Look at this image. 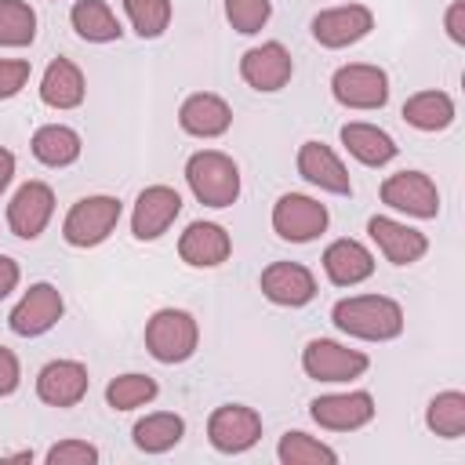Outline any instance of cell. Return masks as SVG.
Masks as SVG:
<instances>
[{
    "label": "cell",
    "instance_id": "32",
    "mask_svg": "<svg viewBox=\"0 0 465 465\" xmlns=\"http://www.w3.org/2000/svg\"><path fill=\"white\" fill-rule=\"evenodd\" d=\"M36 40V11L25 0H0V47H29Z\"/></svg>",
    "mask_w": 465,
    "mask_h": 465
},
{
    "label": "cell",
    "instance_id": "28",
    "mask_svg": "<svg viewBox=\"0 0 465 465\" xmlns=\"http://www.w3.org/2000/svg\"><path fill=\"white\" fill-rule=\"evenodd\" d=\"M69 22H73L76 36L87 44H113L124 36L120 18L113 15V7L105 0H76L69 11Z\"/></svg>",
    "mask_w": 465,
    "mask_h": 465
},
{
    "label": "cell",
    "instance_id": "13",
    "mask_svg": "<svg viewBox=\"0 0 465 465\" xmlns=\"http://www.w3.org/2000/svg\"><path fill=\"white\" fill-rule=\"evenodd\" d=\"M54 214V189L47 182H22L7 203V229L18 240H36Z\"/></svg>",
    "mask_w": 465,
    "mask_h": 465
},
{
    "label": "cell",
    "instance_id": "25",
    "mask_svg": "<svg viewBox=\"0 0 465 465\" xmlns=\"http://www.w3.org/2000/svg\"><path fill=\"white\" fill-rule=\"evenodd\" d=\"M182 436H185V418L174 414V411H153V414L138 418L134 429H131L134 447L145 450V454H163V450L178 447Z\"/></svg>",
    "mask_w": 465,
    "mask_h": 465
},
{
    "label": "cell",
    "instance_id": "3",
    "mask_svg": "<svg viewBox=\"0 0 465 465\" xmlns=\"http://www.w3.org/2000/svg\"><path fill=\"white\" fill-rule=\"evenodd\" d=\"M120 214H124V203L109 193H94V196H80L65 218H62V240L69 247H98L113 236V229L120 225Z\"/></svg>",
    "mask_w": 465,
    "mask_h": 465
},
{
    "label": "cell",
    "instance_id": "12",
    "mask_svg": "<svg viewBox=\"0 0 465 465\" xmlns=\"http://www.w3.org/2000/svg\"><path fill=\"white\" fill-rule=\"evenodd\" d=\"M240 76L247 87L262 91V94H272V91H283L294 76V58L291 51L280 44V40H265L251 51H243L240 58Z\"/></svg>",
    "mask_w": 465,
    "mask_h": 465
},
{
    "label": "cell",
    "instance_id": "37",
    "mask_svg": "<svg viewBox=\"0 0 465 465\" xmlns=\"http://www.w3.org/2000/svg\"><path fill=\"white\" fill-rule=\"evenodd\" d=\"M18 381H22V363H18V356H15L7 345H0V396H11V392L18 389Z\"/></svg>",
    "mask_w": 465,
    "mask_h": 465
},
{
    "label": "cell",
    "instance_id": "38",
    "mask_svg": "<svg viewBox=\"0 0 465 465\" xmlns=\"http://www.w3.org/2000/svg\"><path fill=\"white\" fill-rule=\"evenodd\" d=\"M443 25H447V36L454 44H465V0H450V7L443 15Z\"/></svg>",
    "mask_w": 465,
    "mask_h": 465
},
{
    "label": "cell",
    "instance_id": "18",
    "mask_svg": "<svg viewBox=\"0 0 465 465\" xmlns=\"http://www.w3.org/2000/svg\"><path fill=\"white\" fill-rule=\"evenodd\" d=\"M367 232H371L374 247L381 251V258L392 262V265H414L429 251V236L425 232H418L407 222H396L389 214H374L367 222Z\"/></svg>",
    "mask_w": 465,
    "mask_h": 465
},
{
    "label": "cell",
    "instance_id": "2",
    "mask_svg": "<svg viewBox=\"0 0 465 465\" xmlns=\"http://www.w3.org/2000/svg\"><path fill=\"white\" fill-rule=\"evenodd\" d=\"M185 182L189 193L203 203V207H232L240 200V167L232 156H225L222 149H200L185 160Z\"/></svg>",
    "mask_w": 465,
    "mask_h": 465
},
{
    "label": "cell",
    "instance_id": "35",
    "mask_svg": "<svg viewBox=\"0 0 465 465\" xmlns=\"http://www.w3.org/2000/svg\"><path fill=\"white\" fill-rule=\"evenodd\" d=\"M47 465H94L98 461V447L87 440H58L47 447L44 454Z\"/></svg>",
    "mask_w": 465,
    "mask_h": 465
},
{
    "label": "cell",
    "instance_id": "30",
    "mask_svg": "<svg viewBox=\"0 0 465 465\" xmlns=\"http://www.w3.org/2000/svg\"><path fill=\"white\" fill-rule=\"evenodd\" d=\"M276 458H280L283 465H334V461H338V450L327 447L323 440L302 432V429H291V432L280 436Z\"/></svg>",
    "mask_w": 465,
    "mask_h": 465
},
{
    "label": "cell",
    "instance_id": "24",
    "mask_svg": "<svg viewBox=\"0 0 465 465\" xmlns=\"http://www.w3.org/2000/svg\"><path fill=\"white\" fill-rule=\"evenodd\" d=\"M84 94H87V80H84L80 65L69 58H51L40 76V102L65 113V109H76L84 102Z\"/></svg>",
    "mask_w": 465,
    "mask_h": 465
},
{
    "label": "cell",
    "instance_id": "34",
    "mask_svg": "<svg viewBox=\"0 0 465 465\" xmlns=\"http://www.w3.org/2000/svg\"><path fill=\"white\" fill-rule=\"evenodd\" d=\"M269 15H272V0H225V22L243 36L262 33Z\"/></svg>",
    "mask_w": 465,
    "mask_h": 465
},
{
    "label": "cell",
    "instance_id": "10",
    "mask_svg": "<svg viewBox=\"0 0 465 465\" xmlns=\"http://www.w3.org/2000/svg\"><path fill=\"white\" fill-rule=\"evenodd\" d=\"M62 312H65L62 291H58L54 283L40 280V283H33V287L18 298V305H15L11 316H7V327H11L18 338H40V334H47V331L62 320Z\"/></svg>",
    "mask_w": 465,
    "mask_h": 465
},
{
    "label": "cell",
    "instance_id": "33",
    "mask_svg": "<svg viewBox=\"0 0 465 465\" xmlns=\"http://www.w3.org/2000/svg\"><path fill=\"white\" fill-rule=\"evenodd\" d=\"M124 11L142 40H156L171 25V0H124Z\"/></svg>",
    "mask_w": 465,
    "mask_h": 465
},
{
    "label": "cell",
    "instance_id": "9",
    "mask_svg": "<svg viewBox=\"0 0 465 465\" xmlns=\"http://www.w3.org/2000/svg\"><path fill=\"white\" fill-rule=\"evenodd\" d=\"M381 203L407 218H436L440 189L425 171H396L381 182Z\"/></svg>",
    "mask_w": 465,
    "mask_h": 465
},
{
    "label": "cell",
    "instance_id": "15",
    "mask_svg": "<svg viewBox=\"0 0 465 465\" xmlns=\"http://www.w3.org/2000/svg\"><path fill=\"white\" fill-rule=\"evenodd\" d=\"M178 214H182V196H178V189H171V185H149V189H142L138 200H134V211H131V236L142 240V243L160 240V236L174 225Z\"/></svg>",
    "mask_w": 465,
    "mask_h": 465
},
{
    "label": "cell",
    "instance_id": "20",
    "mask_svg": "<svg viewBox=\"0 0 465 465\" xmlns=\"http://www.w3.org/2000/svg\"><path fill=\"white\" fill-rule=\"evenodd\" d=\"M178 127L193 138H222L232 127V109L214 91H196L178 105Z\"/></svg>",
    "mask_w": 465,
    "mask_h": 465
},
{
    "label": "cell",
    "instance_id": "17",
    "mask_svg": "<svg viewBox=\"0 0 465 465\" xmlns=\"http://www.w3.org/2000/svg\"><path fill=\"white\" fill-rule=\"evenodd\" d=\"M91 374L80 360H51L36 374V396L47 407H76L87 396Z\"/></svg>",
    "mask_w": 465,
    "mask_h": 465
},
{
    "label": "cell",
    "instance_id": "7",
    "mask_svg": "<svg viewBox=\"0 0 465 465\" xmlns=\"http://www.w3.org/2000/svg\"><path fill=\"white\" fill-rule=\"evenodd\" d=\"M207 440L222 454H243L262 440V414L247 403H222L207 418Z\"/></svg>",
    "mask_w": 465,
    "mask_h": 465
},
{
    "label": "cell",
    "instance_id": "11",
    "mask_svg": "<svg viewBox=\"0 0 465 465\" xmlns=\"http://www.w3.org/2000/svg\"><path fill=\"white\" fill-rule=\"evenodd\" d=\"M312 40L327 51H338V47H349V44H360L371 29H374V11L367 4H338V7H327L320 11L312 22Z\"/></svg>",
    "mask_w": 465,
    "mask_h": 465
},
{
    "label": "cell",
    "instance_id": "36",
    "mask_svg": "<svg viewBox=\"0 0 465 465\" xmlns=\"http://www.w3.org/2000/svg\"><path fill=\"white\" fill-rule=\"evenodd\" d=\"M29 80V62L25 58H0V102L15 98Z\"/></svg>",
    "mask_w": 465,
    "mask_h": 465
},
{
    "label": "cell",
    "instance_id": "5",
    "mask_svg": "<svg viewBox=\"0 0 465 465\" xmlns=\"http://www.w3.org/2000/svg\"><path fill=\"white\" fill-rule=\"evenodd\" d=\"M331 94L345 109H381L389 102V73L371 62L338 65L331 76Z\"/></svg>",
    "mask_w": 465,
    "mask_h": 465
},
{
    "label": "cell",
    "instance_id": "19",
    "mask_svg": "<svg viewBox=\"0 0 465 465\" xmlns=\"http://www.w3.org/2000/svg\"><path fill=\"white\" fill-rule=\"evenodd\" d=\"M232 254V236L218 222H189L185 232L178 236V258L193 269H214L229 262Z\"/></svg>",
    "mask_w": 465,
    "mask_h": 465
},
{
    "label": "cell",
    "instance_id": "21",
    "mask_svg": "<svg viewBox=\"0 0 465 465\" xmlns=\"http://www.w3.org/2000/svg\"><path fill=\"white\" fill-rule=\"evenodd\" d=\"M294 163H298V174L309 185H316L323 193H334V196H349L352 193V178H349L345 163L338 160V153L331 145H323V142H302Z\"/></svg>",
    "mask_w": 465,
    "mask_h": 465
},
{
    "label": "cell",
    "instance_id": "22",
    "mask_svg": "<svg viewBox=\"0 0 465 465\" xmlns=\"http://www.w3.org/2000/svg\"><path fill=\"white\" fill-rule=\"evenodd\" d=\"M323 272H327V280L334 287H356V283H363L374 272V254L360 240L341 236V240L327 243V251H323Z\"/></svg>",
    "mask_w": 465,
    "mask_h": 465
},
{
    "label": "cell",
    "instance_id": "14",
    "mask_svg": "<svg viewBox=\"0 0 465 465\" xmlns=\"http://www.w3.org/2000/svg\"><path fill=\"white\" fill-rule=\"evenodd\" d=\"M309 414L327 432H356L374 418V396L363 389L352 392H327L309 403Z\"/></svg>",
    "mask_w": 465,
    "mask_h": 465
},
{
    "label": "cell",
    "instance_id": "23",
    "mask_svg": "<svg viewBox=\"0 0 465 465\" xmlns=\"http://www.w3.org/2000/svg\"><path fill=\"white\" fill-rule=\"evenodd\" d=\"M338 138H341L345 153L356 156L363 167H385V163L396 160V153H400V145L392 142L389 131H381L378 124H363V120H349V124H341Z\"/></svg>",
    "mask_w": 465,
    "mask_h": 465
},
{
    "label": "cell",
    "instance_id": "26",
    "mask_svg": "<svg viewBox=\"0 0 465 465\" xmlns=\"http://www.w3.org/2000/svg\"><path fill=\"white\" fill-rule=\"evenodd\" d=\"M29 149H33V156H36L44 167H69V163L80 160L84 142H80V134H76L73 127H65V124H44V127L33 131Z\"/></svg>",
    "mask_w": 465,
    "mask_h": 465
},
{
    "label": "cell",
    "instance_id": "6",
    "mask_svg": "<svg viewBox=\"0 0 465 465\" xmlns=\"http://www.w3.org/2000/svg\"><path fill=\"white\" fill-rule=\"evenodd\" d=\"M367 367H371L367 352L349 349V345H341V341H334V338H312V341L302 349V371H305L312 381H331V385L352 381V378H360Z\"/></svg>",
    "mask_w": 465,
    "mask_h": 465
},
{
    "label": "cell",
    "instance_id": "29",
    "mask_svg": "<svg viewBox=\"0 0 465 465\" xmlns=\"http://www.w3.org/2000/svg\"><path fill=\"white\" fill-rule=\"evenodd\" d=\"M425 425H429V432H436L443 440H461L465 436V392H458V389L436 392L425 407Z\"/></svg>",
    "mask_w": 465,
    "mask_h": 465
},
{
    "label": "cell",
    "instance_id": "8",
    "mask_svg": "<svg viewBox=\"0 0 465 465\" xmlns=\"http://www.w3.org/2000/svg\"><path fill=\"white\" fill-rule=\"evenodd\" d=\"M331 214L320 200L305 196V193H283L272 203V232L287 243H309L327 229Z\"/></svg>",
    "mask_w": 465,
    "mask_h": 465
},
{
    "label": "cell",
    "instance_id": "39",
    "mask_svg": "<svg viewBox=\"0 0 465 465\" xmlns=\"http://www.w3.org/2000/svg\"><path fill=\"white\" fill-rule=\"evenodd\" d=\"M18 280H22L18 262H15V258H7V254H0V302L18 287Z\"/></svg>",
    "mask_w": 465,
    "mask_h": 465
},
{
    "label": "cell",
    "instance_id": "4",
    "mask_svg": "<svg viewBox=\"0 0 465 465\" xmlns=\"http://www.w3.org/2000/svg\"><path fill=\"white\" fill-rule=\"evenodd\" d=\"M200 345V323L185 309H156L145 320V349L156 363H185Z\"/></svg>",
    "mask_w": 465,
    "mask_h": 465
},
{
    "label": "cell",
    "instance_id": "16",
    "mask_svg": "<svg viewBox=\"0 0 465 465\" xmlns=\"http://www.w3.org/2000/svg\"><path fill=\"white\" fill-rule=\"evenodd\" d=\"M258 287L272 305H283V309H302L316 298V276L302 262H269L262 269Z\"/></svg>",
    "mask_w": 465,
    "mask_h": 465
},
{
    "label": "cell",
    "instance_id": "40",
    "mask_svg": "<svg viewBox=\"0 0 465 465\" xmlns=\"http://www.w3.org/2000/svg\"><path fill=\"white\" fill-rule=\"evenodd\" d=\"M11 178H15V153L0 145V193L11 185Z\"/></svg>",
    "mask_w": 465,
    "mask_h": 465
},
{
    "label": "cell",
    "instance_id": "27",
    "mask_svg": "<svg viewBox=\"0 0 465 465\" xmlns=\"http://www.w3.org/2000/svg\"><path fill=\"white\" fill-rule=\"evenodd\" d=\"M400 113L414 131H447L454 124V98L447 91H414Z\"/></svg>",
    "mask_w": 465,
    "mask_h": 465
},
{
    "label": "cell",
    "instance_id": "1",
    "mask_svg": "<svg viewBox=\"0 0 465 465\" xmlns=\"http://www.w3.org/2000/svg\"><path fill=\"white\" fill-rule=\"evenodd\" d=\"M331 323L360 341H392L403 334V305L389 294H349L334 302Z\"/></svg>",
    "mask_w": 465,
    "mask_h": 465
},
{
    "label": "cell",
    "instance_id": "31",
    "mask_svg": "<svg viewBox=\"0 0 465 465\" xmlns=\"http://www.w3.org/2000/svg\"><path fill=\"white\" fill-rule=\"evenodd\" d=\"M156 392H160L156 378L131 371V374H116V378L105 385V403H109L113 411H134V407L153 403Z\"/></svg>",
    "mask_w": 465,
    "mask_h": 465
}]
</instances>
